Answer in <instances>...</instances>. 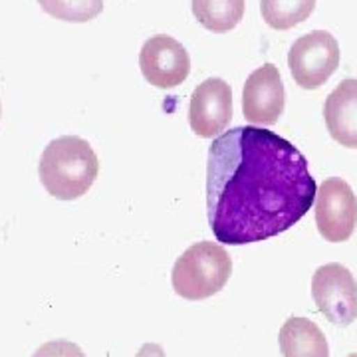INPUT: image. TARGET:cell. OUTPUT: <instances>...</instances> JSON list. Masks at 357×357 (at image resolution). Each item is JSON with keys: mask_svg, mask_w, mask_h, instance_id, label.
<instances>
[{"mask_svg": "<svg viewBox=\"0 0 357 357\" xmlns=\"http://www.w3.org/2000/svg\"><path fill=\"white\" fill-rule=\"evenodd\" d=\"M316 192L306 157L274 131L234 128L208 149L206 213L217 243L243 246L278 236L306 217Z\"/></svg>", "mask_w": 357, "mask_h": 357, "instance_id": "1", "label": "cell"}, {"mask_svg": "<svg viewBox=\"0 0 357 357\" xmlns=\"http://www.w3.org/2000/svg\"><path fill=\"white\" fill-rule=\"evenodd\" d=\"M100 159L88 141L62 135L50 141L40 157L38 177L44 189L58 201H76L93 187Z\"/></svg>", "mask_w": 357, "mask_h": 357, "instance_id": "2", "label": "cell"}, {"mask_svg": "<svg viewBox=\"0 0 357 357\" xmlns=\"http://www.w3.org/2000/svg\"><path fill=\"white\" fill-rule=\"evenodd\" d=\"M232 260L225 246L203 241L189 246L178 256L171 284L177 296L199 302L218 294L230 280Z\"/></svg>", "mask_w": 357, "mask_h": 357, "instance_id": "3", "label": "cell"}, {"mask_svg": "<svg viewBox=\"0 0 357 357\" xmlns=\"http://www.w3.org/2000/svg\"><path fill=\"white\" fill-rule=\"evenodd\" d=\"M340 44L328 30H312L296 40L288 54L294 82L304 89L321 88L340 68Z\"/></svg>", "mask_w": 357, "mask_h": 357, "instance_id": "4", "label": "cell"}, {"mask_svg": "<svg viewBox=\"0 0 357 357\" xmlns=\"http://www.w3.org/2000/svg\"><path fill=\"white\" fill-rule=\"evenodd\" d=\"M312 298L319 314L333 326L347 328L357 319V282L349 268L340 262H330L316 270Z\"/></svg>", "mask_w": 357, "mask_h": 357, "instance_id": "5", "label": "cell"}, {"mask_svg": "<svg viewBox=\"0 0 357 357\" xmlns=\"http://www.w3.org/2000/svg\"><path fill=\"white\" fill-rule=\"evenodd\" d=\"M316 227L328 243H345L357 225V197L344 178H326L316 192Z\"/></svg>", "mask_w": 357, "mask_h": 357, "instance_id": "6", "label": "cell"}, {"mask_svg": "<svg viewBox=\"0 0 357 357\" xmlns=\"http://www.w3.org/2000/svg\"><path fill=\"white\" fill-rule=\"evenodd\" d=\"M143 77L161 89L181 86L191 74V58L185 46L167 34H157L143 42L139 52Z\"/></svg>", "mask_w": 357, "mask_h": 357, "instance_id": "7", "label": "cell"}, {"mask_svg": "<svg viewBox=\"0 0 357 357\" xmlns=\"http://www.w3.org/2000/svg\"><path fill=\"white\" fill-rule=\"evenodd\" d=\"M286 89L274 64H262L246 77L243 89V114L255 126H274L284 114Z\"/></svg>", "mask_w": 357, "mask_h": 357, "instance_id": "8", "label": "cell"}, {"mask_svg": "<svg viewBox=\"0 0 357 357\" xmlns=\"http://www.w3.org/2000/svg\"><path fill=\"white\" fill-rule=\"evenodd\" d=\"M232 119V89L222 77H206L191 96L189 123L195 135L211 139Z\"/></svg>", "mask_w": 357, "mask_h": 357, "instance_id": "9", "label": "cell"}, {"mask_svg": "<svg viewBox=\"0 0 357 357\" xmlns=\"http://www.w3.org/2000/svg\"><path fill=\"white\" fill-rule=\"evenodd\" d=\"M324 119L333 141L357 149V77L340 82L324 105Z\"/></svg>", "mask_w": 357, "mask_h": 357, "instance_id": "10", "label": "cell"}, {"mask_svg": "<svg viewBox=\"0 0 357 357\" xmlns=\"http://www.w3.org/2000/svg\"><path fill=\"white\" fill-rule=\"evenodd\" d=\"M278 344L284 357H330V345L324 332L312 319L300 316L284 321Z\"/></svg>", "mask_w": 357, "mask_h": 357, "instance_id": "11", "label": "cell"}, {"mask_svg": "<svg viewBox=\"0 0 357 357\" xmlns=\"http://www.w3.org/2000/svg\"><path fill=\"white\" fill-rule=\"evenodd\" d=\"M192 14L206 30L227 34L241 24L244 0H192Z\"/></svg>", "mask_w": 357, "mask_h": 357, "instance_id": "12", "label": "cell"}, {"mask_svg": "<svg viewBox=\"0 0 357 357\" xmlns=\"http://www.w3.org/2000/svg\"><path fill=\"white\" fill-rule=\"evenodd\" d=\"M316 8V0H262L260 13L270 28L290 30L306 22Z\"/></svg>", "mask_w": 357, "mask_h": 357, "instance_id": "13", "label": "cell"}, {"mask_svg": "<svg viewBox=\"0 0 357 357\" xmlns=\"http://www.w3.org/2000/svg\"><path fill=\"white\" fill-rule=\"evenodd\" d=\"M42 10L64 22H89L103 13V0H38Z\"/></svg>", "mask_w": 357, "mask_h": 357, "instance_id": "14", "label": "cell"}, {"mask_svg": "<svg viewBox=\"0 0 357 357\" xmlns=\"http://www.w3.org/2000/svg\"><path fill=\"white\" fill-rule=\"evenodd\" d=\"M32 357H86L82 347L68 340H52L40 345L38 349L32 354Z\"/></svg>", "mask_w": 357, "mask_h": 357, "instance_id": "15", "label": "cell"}, {"mask_svg": "<svg viewBox=\"0 0 357 357\" xmlns=\"http://www.w3.org/2000/svg\"><path fill=\"white\" fill-rule=\"evenodd\" d=\"M135 357H167L165 349L159 344H143Z\"/></svg>", "mask_w": 357, "mask_h": 357, "instance_id": "16", "label": "cell"}, {"mask_svg": "<svg viewBox=\"0 0 357 357\" xmlns=\"http://www.w3.org/2000/svg\"><path fill=\"white\" fill-rule=\"evenodd\" d=\"M347 357H357V354H349V356Z\"/></svg>", "mask_w": 357, "mask_h": 357, "instance_id": "17", "label": "cell"}]
</instances>
